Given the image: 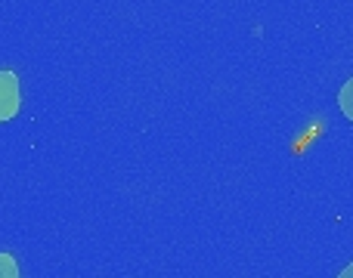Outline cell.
Masks as SVG:
<instances>
[{
  "instance_id": "cell-1",
  "label": "cell",
  "mask_w": 353,
  "mask_h": 278,
  "mask_svg": "<svg viewBox=\"0 0 353 278\" xmlns=\"http://www.w3.org/2000/svg\"><path fill=\"white\" fill-rule=\"evenodd\" d=\"M22 109V90H19V78L6 68H0V124L12 121Z\"/></svg>"
},
{
  "instance_id": "cell-2",
  "label": "cell",
  "mask_w": 353,
  "mask_h": 278,
  "mask_svg": "<svg viewBox=\"0 0 353 278\" xmlns=\"http://www.w3.org/2000/svg\"><path fill=\"white\" fill-rule=\"evenodd\" d=\"M338 109H341V115L353 124V78L341 87V93H338Z\"/></svg>"
},
{
  "instance_id": "cell-3",
  "label": "cell",
  "mask_w": 353,
  "mask_h": 278,
  "mask_svg": "<svg viewBox=\"0 0 353 278\" xmlns=\"http://www.w3.org/2000/svg\"><path fill=\"white\" fill-rule=\"evenodd\" d=\"M0 278H22L16 257H12L10 250H0Z\"/></svg>"
},
{
  "instance_id": "cell-4",
  "label": "cell",
  "mask_w": 353,
  "mask_h": 278,
  "mask_svg": "<svg viewBox=\"0 0 353 278\" xmlns=\"http://www.w3.org/2000/svg\"><path fill=\"white\" fill-rule=\"evenodd\" d=\"M338 278H353V263H350V266H344L341 272H338Z\"/></svg>"
}]
</instances>
